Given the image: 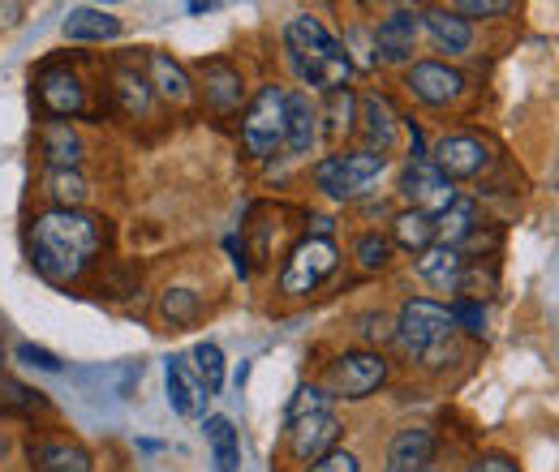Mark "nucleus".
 <instances>
[{
	"mask_svg": "<svg viewBox=\"0 0 559 472\" xmlns=\"http://www.w3.org/2000/svg\"><path fill=\"white\" fill-rule=\"evenodd\" d=\"M104 241H108V223L99 215H91L82 206L78 210L52 206V210L35 215V223H31V263L48 283L66 288L91 270Z\"/></svg>",
	"mask_w": 559,
	"mask_h": 472,
	"instance_id": "f257e3e1",
	"label": "nucleus"
},
{
	"mask_svg": "<svg viewBox=\"0 0 559 472\" xmlns=\"http://www.w3.org/2000/svg\"><path fill=\"white\" fill-rule=\"evenodd\" d=\"M284 52H288V65L293 73L314 86V90H345L349 86V73H353V57L349 48L310 13L293 17L284 26Z\"/></svg>",
	"mask_w": 559,
	"mask_h": 472,
	"instance_id": "f03ea898",
	"label": "nucleus"
},
{
	"mask_svg": "<svg viewBox=\"0 0 559 472\" xmlns=\"http://www.w3.org/2000/svg\"><path fill=\"white\" fill-rule=\"evenodd\" d=\"M452 331H456V323H452V310L448 305H439L430 296H409L401 305V318L392 327V339H396V348L405 356L426 361V365H439V352L448 348Z\"/></svg>",
	"mask_w": 559,
	"mask_h": 472,
	"instance_id": "7ed1b4c3",
	"label": "nucleus"
},
{
	"mask_svg": "<svg viewBox=\"0 0 559 472\" xmlns=\"http://www.w3.org/2000/svg\"><path fill=\"white\" fill-rule=\"evenodd\" d=\"M388 168V155L379 150H341L314 164V185L332 198V203H353L370 190V181H379V172Z\"/></svg>",
	"mask_w": 559,
	"mask_h": 472,
	"instance_id": "20e7f679",
	"label": "nucleus"
},
{
	"mask_svg": "<svg viewBox=\"0 0 559 472\" xmlns=\"http://www.w3.org/2000/svg\"><path fill=\"white\" fill-rule=\"evenodd\" d=\"M336 267H341L336 241H328V237H306V241H297V245L288 250V258H284L280 292H288V296H310Z\"/></svg>",
	"mask_w": 559,
	"mask_h": 472,
	"instance_id": "39448f33",
	"label": "nucleus"
},
{
	"mask_svg": "<svg viewBox=\"0 0 559 472\" xmlns=\"http://www.w3.org/2000/svg\"><path fill=\"white\" fill-rule=\"evenodd\" d=\"M284 125H288V112H284V90L280 86H259V95L250 99L246 117H241V142L254 159H272L280 146H284Z\"/></svg>",
	"mask_w": 559,
	"mask_h": 472,
	"instance_id": "423d86ee",
	"label": "nucleus"
},
{
	"mask_svg": "<svg viewBox=\"0 0 559 472\" xmlns=\"http://www.w3.org/2000/svg\"><path fill=\"white\" fill-rule=\"evenodd\" d=\"M388 383V356L383 352H370V348H353L341 352L328 370V387L341 396V400H366L370 391H379Z\"/></svg>",
	"mask_w": 559,
	"mask_h": 472,
	"instance_id": "0eeeda50",
	"label": "nucleus"
},
{
	"mask_svg": "<svg viewBox=\"0 0 559 472\" xmlns=\"http://www.w3.org/2000/svg\"><path fill=\"white\" fill-rule=\"evenodd\" d=\"M430 164H435L448 181H469V177H483V172H487L490 146L474 134H448L435 142Z\"/></svg>",
	"mask_w": 559,
	"mask_h": 472,
	"instance_id": "6e6552de",
	"label": "nucleus"
},
{
	"mask_svg": "<svg viewBox=\"0 0 559 472\" xmlns=\"http://www.w3.org/2000/svg\"><path fill=\"white\" fill-rule=\"evenodd\" d=\"M401 194L414 203V210H426V215H439L456 203V190L452 181L430 164V159H409L405 172H401Z\"/></svg>",
	"mask_w": 559,
	"mask_h": 472,
	"instance_id": "1a4fd4ad",
	"label": "nucleus"
},
{
	"mask_svg": "<svg viewBox=\"0 0 559 472\" xmlns=\"http://www.w3.org/2000/svg\"><path fill=\"white\" fill-rule=\"evenodd\" d=\"M405 86L414 90V99L426 108H448L465 95V77L461 69L443 65V61H414L405 73Z\"/></svg>",
	"mask_w": 559,
	"mask_h": 472,
	"instance_id": "9d476101",
	"label": "nucleus"
},
{
	"mask_svg": "<svg viewBox=\"0 0 559 472\" xmlns=\"http://www.w3.org/2000/svg\"><path fill=\"white\" fill-rule=\"evenodd\" d=\"M341 434H345V429H341V421H336L332 412H314V416L288 421V451H293V460H301V464H319L323 456L336 451Z\"/></svg>",
	"mask_w": 559,
	"mask_h": 472,
	"instance_id": "9b49d317",
	"label": "nucleus"
},
{
	"mask_svg": "<svg viewBox=\"0 0 559 472\" xmlns=\"http://www.w3.org/2000/svg\"><path fill=\"white\" fill-rule=\"evenodd\" d=\"M39 104L52 121H73L78 112H86V86L73 69H57V65H44L39 69Z\"/></svg>",
	"mask_w": 559,
	"mask_h": 472,
	"instance_id": "f8f14e48",
	"label": "nucleus"
},
{
	"mask_svg": "<svg viewBox=\"0 0 559 472\" xmlns=\"http://www.w3.org/2000/svg\"><path fill=\"white\" fill-rule=\"evenodd\" d=\"M421 35V13L414 9H392L379 31H374V52L383 65H409L414 61V48H418Z\"/></svg>",
	"mask_w": 559,
	"mask_h": 472,
	"instance_id": "ddd939ff",
	"label": "nucleus"
},
{
	"mask_svg": "<svg viewBox=\"0 0 559 472\" xmlns=\"http://www.w3.org/2000/svg\"><path fill=\"white\" fill-rule=\"evenodd\" d=\"M164 378H168V404L177 416H203L207 412L211 391L203 387L199 370H190L186 356H168L164 361Z\"/></svg>",
	"mask_w": 559,
	"mask_h": 472,
	"instance_id": "4468645a",
	"label": "nucleus"
},
{
	"mask_svg": "<svg viewBox=\"0 0 559 472\" xmlns=\"http://www.w3.org/2000/svg\"><path fill=\"white\" fill-rule=\"evenodd\" d=\"M439 451V434L430 425H409L388 443V469L383 472H426Z\"/></svg>",
	"mask_w": 559,
	"mask_h": 472,
	"instance_id": "2eb2a0df",
	"label": "nucleus"
},
{
	"mask_svg": "<svg viewBox=\"0 0 559 472\" xmlns=\"http://www.w3.org/2000/svg\"><path fill=\"white\" fill-rule=\"evenodd\" d=\"M284 112H288V125H284V146L288 155H310L314 142H319V108L306 90H284Z\"/></svg>",
	"mask_w": 559,
	"mask_h": 472,
	"instance_id": "dca6fc26",
	"label": "nucleus"
},
{
	"mask_svg": "<svg viewBox=\"0 0 559 472\" xmlns=\"http://www.w3.org/2000/svg\"><path fill=\"white\" fill-rule=\"evenodd\" d=\"M39 155H44L48 172H78L86 146H82V137H78V130H73L70 121H44V130H39Z\"/></svg>",
	"mask_w": 559,
	"mask_h": 472,
	"instance_id": "f3484780",
	"label": "nucleus"
},
{
	"mask_svg": "<svg viewBox=\"0 0 559 472\" xmlns=\"http://www.w3.org/2000/svg\"><path fill=\"white\" fill-rule=\"evenodd\" d=\"M203 90H207V104L215 112H237L241 108V95H246V82H241V69L224 57H211L203 61Z\"/></svg>",
	"mask_w": 559,
	"mask_h": 472,
	"instance_id": "a211bd4d",
	"label": "nucleus"
},
{
	"mask_svg": "<svg viewBox=\"0 0 559 472\" xmlns=\"http://www.w3.org/2000/svg\"><path fill=\"white\" fill-rule=\"evenodd\" d=\"M421 26H426V35H430V44H435L439 52L461 57V52H469V44H474V26H469V17H461L456 9H426V13H421Z\"/></svg>",
	"mask_w": 559,
	"mask_h": 472,
	"instance_id": "6ab92c4d",
	"label": "nucleus"
},
{
	"mask_svg": "<svg viewBox=\"0 0 559 472\" xmlns=\"http://www.w3.org/2000/svg\"><path fill=\"white\" fill-rule=\"evenodd\" d=\"M357 104H361V121H366L361 130H366V142H370L366 150H379V155L392 150V146H396V121H401L396 108H392V99L379 95V90H370V95H361Z\"/></svg>",
	"mask_w": 559,
	"mask_h": 472,
	"instance_id": "aec40b11",
	"label": "nucleus"
},
{
	"mask_svg": "<svg viewBox=\"0 0 559 472\" xmlns=\"http://www.w3.org/2000/svg\"><path fill=\"white\" fill-rule=\"evenodd\" d=\"M61 31H66V39H73V44H108V39L121 35V17H112L108 9L82 4V9H70V13H66Z\"/></svg>",
	"mask_w": 559,
	"mask_h": 472,
	"instance_id": "412c9836",
	"label": "nucleus"
},
{
	"mask_svg": "<svg viewBox=\"0 0 559 472\" xmlns=\"http://www.w3.org/2000/svg\"><path fill=\"white\" fill-rule=\"evenodd\" d=\"M146 69H151V90L155 95H164L168 104H190L194 99V82H190V73L181 61H173L168 52H151L146 57Z\"/></svg>",
	"mask_w": 559,
	"mask_h": 472,
	"instance_id": "4be33fe9",
	"label": "nucleus"
},
{
	"mask_svg": "<svg viewBox=\"0 0 559 472\" xmlns=\"http://www.w3.org/2000/svg\"><path fill=\"white\" fill-rule=\"evenodd\" d=\"M474 232H478V203H474V198H456L448 210L435 215V241H439V245H452V250H456V245H465Z\"/></svg>",
	"mask_w": 559,
	"mask_h": 472,
	"instance_id": "5701e85b",
	"label": "nucleus"
},
{
	"mask_svg": "<svg viewBox=\"0 0 559 472\" xmlns=\"http://www.w3.org/2000/svg\"><path fill=\"white\" fill-rule=\"evenodd\" d=\"M203 434H207L211 464H215V472H241V438H237L233 421L215 412V416H207Z\"/></svg>",
	"mask_w": 559,
	"mask_h": 472,
	"instance_id": "b1692460",
	"label": "nucleus"
},
{
	"mask_svg": "<svg viewBox=\"0 0 559 472\" xmlns=\"http://www.w3.org/2000/svg\"><path fill=\"white\" fill-rule=\"evenodd\" d=\"M31 464L39 472H91V451L78 443H35Z\"/></svg>",
	"mask_w": 559,
	"mask_h": 472,
	"instance_id": "393cba45",
	"label": "nucleus"
},
{
	"mask_svg": "<svg viewBox=\"0 0 559 472\" xmlns=\"http://www.w3.org/2000/svg\"><path fill=\"white\" fill-rule=\"evenodd\" d=\"M461 270H465V258L452 245H430L426 254H418V275L435 288H456Z\"/></svg>",
	"mask_w": 559,
	"mask_h": 472,
	"instance_id": "a878e982",
	"label": "nucleus"
},
{
	"mask_svg": "<svg viewBox=\"0 0 559 472\" xmlns=\"http://www.w3.org/2000/svg\"><path fill=\"white\" fill-rule=\"evenodd\" d=\"M392 241L401 245V250H409V254H426L430 245H435V215H426V210H401L396 219H392Z\"/></svg>",
	"mask_w": 559,
	"mask_h": 472,
	"instance_id": "bb28decb",
	"label": "nucleus"
},
{
	"mask_svg": "<svg viewBox=\"0 0 559 472\" xmlns=\"http://www.w3.org/2000/svg\"><path fill=\"white\" fill-rule=\"evenodd\" d=\"M82 383H99L104 396H117V400H130V391L139 387L142 378V361H117V365H99V370H82L78 374Z\"/></svg>",
	"mask_w": 559,
	"mask_h": 472,
	"instance_id": "cd10ccee",
	"label": "nucleus"
},
{
	"mask_svg": "<svg viewBox=\"0 0 559 472\" xmlns=\"http://www.w3.org/2000/svg\"><path fill=\"white\" fill-rule=\"evenodd\" d=\"M117 86V104L126 108V117H151V108H155V90H151V82L142 77L139 69H117V77H112Z\"/></svg>",
	"mask_w": 559,
	"mask_h": 472,
	"instance_id": "c85d7f7f",
	"label": "nucleus"
},
{
	"mask_svg": "<svg viewBox=\"0 0 559 472\" xmlns=\"http://www.w3.org/2000/svg\"><path fill=\"white\" fill-rule=\"evenodd\" d=\"M44 408H48V400L35 387H26L22 378L0 374V412H9V416H35Z\"/></svg>",
	"mask_w": 559,
	"mask_h": 472,
	"instance_id": "c756f323",
	"label": "nucleus"
},
{
	"mask_svg": "<svg viewBox=\"0 0 559 472\" xmlns=\"http://www.w3.org/2000/svg\"><path fill=\"white\" fill-rule=\"evenodd\" d=\"M199 314H203V301L194 288H168L159 296V318L168 327H190V323H199Z\"/></svg>",
	"mask_w": 559,
	"mask_h": 472,
	"instance_id": "7c9ffc66",
	"label": "nucleus"
},
{
	"mask_svg": "<svg viewBox=\"0 0 559 472\" xmlns=\"http://www.w3.org/2000/svg\"><path fill=\"white\" fill-rule=\"evenodd\" d=\"M194 370H199V378H203V387H207L211 396H219V387H224V352H219V343H194Z\"/></svg>",
	"mask_w": 559,
	"mask_h": 472,
	"instance_id": "2f4dec72",
	"label": "nucleus"
},
{
	"mask_svg": "<svg viewBox=\"0 0 559 472\" xmlns=\"http://www.w3.org/2000/svg\"><path fill=\"white\" fill-rule=\"evenodd\" d=\"M139 279H142L139 267L117 263V267H108L104 275H99L95 292H99V296H108V301H126V296H134V292H139Z\"/></svg>",
	"mask_w": 559,
	"mask_h": 472,
	"instance_id": "473e14b6",
	"label": "nucleus"
},
{
	"mask_svg": "<svg viewBox=\"0 0 559 472\" xmlns=\"http://www.w3.org/2000/svg\"><path fill=\"white\" fill-rule=\"evenodd\" d=\"M353 254H357V267L361 270H383L392 263V241L379 237V232H366V237H357Z\"/></svg>",
	"mask_w": 559,
	"mask_h": 472,
	"instance_id": "72a5a7b5",
	"label": "nucleus"
},
{
	"mask_svg": "<svg viewBox=\"0 0 559 472\" xmlns=\"http://www.w3.org/2000/svg\"><path fill=\"white\" fill-rule=\"evenodd\" d=\"M48 194L52 203L66 206V210H78L82 198H86V181L78 172H48Z\"/></svg>",
	"mask_w": 559,
	"mask_h": 472,
	"instance_id": "f704fd0d",
	"label": "nucleus"
},
{
	"mask_svg": "<svg viewBox=\"0 0 559 472\" xmlns=\"http://www.w3.org/2000/svg\"><path fill=\"white\" fill-rule=\"evenodd\" d=\"M452 323H456L461 331H469V336H487V310H483V301H478V296L452 301Z\"/></svg>",
	"mask_w": 559,
	"mask_h": 472,
	"instance_id": "c9c22d12",
	"label": "nucleus"
},
{
	"mask_svg": "<svg viewBox=\"0 0 559 472\" xmlns=\"http://www.w3.org/2000/svg\"><path fill=\"white\" fill-rule=\"evenodd\" d=\"M353 108H357V99H353V90H332V121H328V134L332 137H345L353 130Z\"/></svg>",
	"mask_w": 559,
	"mask_h": 472,
	"instance_id": "e433bc0d",
	"label": "nucleus"
},
{
	"mask_svg": "<svg viewBox=\"0 0 559 472\" xmlns=\"http://www.w3.org/2000/svg\"><path fill=\"white\" fill-rule=\"evenodd\" d=\"M328 400L323 387H297V396L288 400V421H301V416H314V412H328Z\"/></svg>",
	"mask_w": 559,
	"mask_h": 472,
	"instance_id": "4c0bfd02",
	"label": "nucleus"
},
{
	"mask_svg": "<svg viewBox=\"0 0 559 472\" xmlns=\"http://www.w3.org/2000/svg\"><path fill=\"white\" fill-rule=\"evenodd\" d=\"M17 361H26L35 370H48V374H61V356L48 352V348H39V343H17Z\"/></svg>",
	"mask_w": 559,
	"mask_h": 472,
	"instance_id": "58836bf2",
	"label": "nucleus"
},
{
	"mask_svg": "<svg viewBox=\"0 0 559 472\" xmlns=\"http://www.w3.org/2000/svg\"><path fill=\"white\" fill-rule=\"evenodd\" d=\"M306 472H361V460H357L353 451H341V447H336L332 456H323L319 464H310Z\"/></svg>",
	"mask_w": 559,
	"mask_h": 472,
	"instance_id": "ea45409f",
	"label": "nucleus"
},
{
	"mask_svg": "<svg viewBox=\"0 0 559 472\" xmlns=\"http://www.w3.org/2000/svg\"><path fill=\"white\" fill-rule=\"evenodd\" d=\"M508 9H512L508 0H461L456 4V13H469V17H499Z\"/></svg>",
	"mask_w": 559,
	"mask_h": 472,
	"instance_id": "a19ab883",
	"label": "nucleus"
},
{
	"mask_svg": "<svg viewBox=\"0 0 559 472\" xmlns=\"http://www.w3.org/2000/svg\"><path fill=\"white\" fill-rule=\"evenodd\" d=\"M361 336L366 339H392V327L383 314H361Z\"/></svg>",
	"mask_w": 559,
	"mask_h": 472,
	"instance_id": "79ce46f5",
	"label": "nucleus"
},
{
	"mask_svg": "<svg viewBox=\"0 0 559 472\" xmlns=\"http://www.w3.org/2000/svg\"><path fill=\"white\" fill-rule=\"evenodd\" d=\"M469 472H521L508 456H483V460H474Z\"/></svg>",
	"mask_w": 559,
	"mask_h": 472,
	"instance_id": "37998d69",
	"label": "nucleus"
},
{
	"mask_svg": "<svg viewBox=\"0 0 559 472\" xmlns=\"http://www.w3.org/2000/svg\"><path fill=\"white\" fill-rule=\"evenodd\" d=\"M22 13H26L22 4H0V22H4V26H17V22H22Z\"/></svg>",
	"mask_w": 559,
	"mask_h": 472,
	"instance_id": "c03bdc74",
	"label": "nucleus"
}]
</instances>
